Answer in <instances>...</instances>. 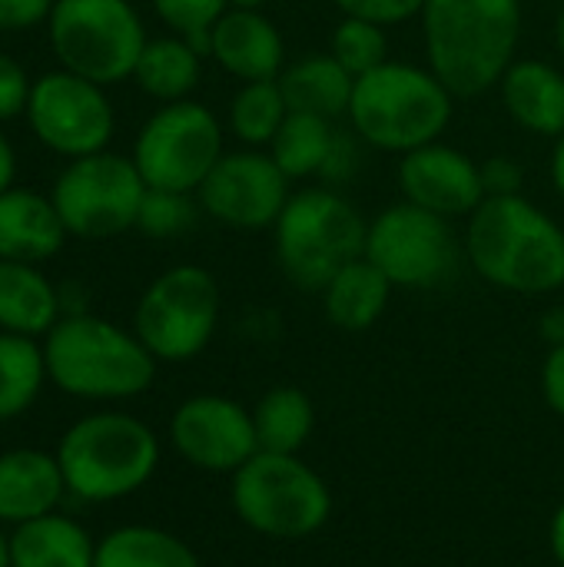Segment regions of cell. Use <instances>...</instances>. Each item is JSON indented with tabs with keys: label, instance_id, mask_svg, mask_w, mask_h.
Wrapping results in <instances>:
<instances>
[{
	"label": "cell",
	"instance_id": "60d3db41",
	"mask_svg": "<svg viewBox=\"0 0 564 567\" xmlns=\"http://www.w3.org/2000/svg\"><path fill=\"white\" fill-rule=\"evenodd\" d=\"M552 548H555L558 561H562V565H564V505H562V508H558L555 522H552Z\"/></svg>",
	"mask_w": 564,
	"mask_h": 567
},
{
	"label": "cell",
	"instance_id": "9c48e42d",
	"mask_svg": "<svg viewBox=\"0 0 564 567\" xmlns=\"http://www.w3.org/2000/svg\"><path fill=\"white\" fill-rule=\"evenodd\" d=\"M223 159L219 120L189 100H176L140 130L133 163L150 189L193 193Z\"/></svg>",
	"mask_w": 564,
	"mask_h": 567
},
{
	"label": "cell",
	"instance_id": "7402d4cb",
	"mask_svg": "<svg viewBox=\"0 0 564 567\" xmlns=\"http://www.w3.org/2000/svg\"><path fill=\"white\" fill-rule=\"evenodd\" d=\"M60 322V292L33 262L0 259V329L13 336H47Z\"/></svg>",
	"mask_w": 564,
	"mask_h": 567
},
{
	"label": "cell",
	"instance_id": "4dcf8cb0",
	"mask_svg": "<svg viewBox=\"0 0 564 567\" xmlns=\"http://www.w3.org/2000/svg\"><path fill=\"white\" fill-rule=\"evenodd\" d=\"M386 33L379 23H369V20H359V17H346L336 33H332V56L352 73V76H362L376 66L386 63Z\"/></svg>",
	"mask_w": 564,
	"mask_h": 567
},
{
	"label": "cell",
	"instance_id": "3957f363",
	"mask_svg": "<svg viewBox=\"0 0 564 567\" xmlns=\"http://www.w3.org/2000/svg\"><path fill=\"white\" fill-rule=\"evenodd\" d=\"M43 362L60 392L90 402L133 399L156 375V359L136 336L90 312L63 316L47 332Z\"/></svg>",
	"mask_w": 564,
	"mask_h": 567
},
{
	"label": "cell",
	"instance_id": "8fae6325",
	"mask_svg": "<svg viewBox=\"0 0 564 567\" xmlns=\"http://www.w3.org/2000/svg\"><path fill=\"white\" fill-rule=\"evenodd\" d=\"M219 316L216 279L199 266L163 272L136 306V339L163 362H186L206 349Z\"/></svg>",
	"mask_w": 564,
	"mask_h": 567
},
{
	"label": "cell",
	"instance_id": "ee69618b",
	"mask_svg": "<svg viewBox=\"0 0 564 567\" xmlns=\"http://www.w3.org/2000/svg\"><path fill=\"white\" fill-rule=\"evenodd\" d=\"M229 3H233L236 10H259L266 0H229Z\"/></svg>",
	"mask_w": 564,
	"mask_h": 567
},
{
	"label": "cell",
	"instance_id": "d4e9b609",
	"mask_svg": "<svg viewBox=\"0 0 564 567\" xmlns=\"http://www.w3.org/2000/svg\"><path fill=\"white\" fill-rule=\"evenodd\" d=\"M93 567H199V561L180 538L160 528L126 525L96 542Z\"/></svg>",
	"mask_w": 564,
	"mask_h": 567
},
{
	"label": "cell",
	"instance_id": "836d02e7",
	"mask_svg": "<svg viewBox=\"0 0 564 567\" xmlns=\"http://www.w3.org/2000/svg\"><path fill=\"white\" fill-rule=\"evenodd\" d=\"M336 3L346 17H359V20H369L379 27L402 23L416 13H422V7H425V0H336Z\"/></svg>",
	"mask_w": 564,
	"mask_h": 567
},
{
	"label": "cell",
	"instance_id": "7a4b0ae2",
	"mask_svg": "<svg viewBox=\"0 0 564 567\" xmlns=\"http://www.w3.org/2000/svg\"><path fill=\"white\" fill-rule=\"evenodd\" d=\"M465 249L492 286L512 292L564 286V229L522 196H485L469 219Z\"/></svg>",
	"mask_w": 564,
	"mask_h": 567
},
{
	"label": "cell",
	"instance_id": "8992f818",
	"mask_svg": "<svg viewBox=\"0 0 564 567\" xmlns=\"http://www.w3.org/2000/svg\"><path fill=\"white\" fill-rule=\"evenodd\" d=\"M366 236L369 226L349 199L332 189H302L276 219L279 266L299 289H326L339 269L366 256Z\"/></svg>",
	"mask_w": 564,
	"mask_h": 567
},
{
	"label": "cell",
	"instance_id": "ac0fdd59",
	"mask_svg": "<svg viewBox=\"0 0 564 567\" xmlns=\"http://www.w3.org/2000/svg\"><path fill=\"white\" fill-rule=\"evenodd\" d=\"M213 56L226 73L256 83L279 80L286 47L259 10H229L213 23Z\"/></svg>",
	"mask_w": 564,
	"mask_h": 567
},
{
	"label": "cell",
	"instance_id": "4fadbf2b",
	"mask_svg": "<svg viewBox=\"0 0 564 567\" xmlns=\"http://www.w3.org/2000/svg\"><path fill=\"white\" fill-rule=\"evenodd\" d=\"M27 116L40 143L76 159L103 153L113 133V110L100 83L83 80L70 70L47 73L30 86Z\"/></svg>",
	"mask_w": 564,
	"mask_h": 567
},
{
	"label": "cell",
	"instance_id": "ab89813d",
	"mask_svg": "<svg viewBox=\"0 0 564 567\" xmlns=\"http://www.w3.org/2000/svg\"><path fill=\"white\" fill-rule=\"evenodd\" d=\"M552 179H555V189L564 199V133L558 136V146H555V156H552Z\"/></svg>",
	"mask_w": 564,
	"mask_h": 567
},
{
	"label": "cell",
	"instance_id": "52a82bcc",
	"mask_svg": "<svg viewBox=\"0 0 564 567\" xmlns=\"http://www.w3.org/2000/svg\"><path fill=\"white\" fill-rule=\"evenodd\" d=\"M50 40L70 73L100 86L130 76L146 47L143 23L126 0H57Z\"/></svg>",
	"mask_w": 564,
	"mask_h": 567
},
{
	"label": "cell",
	"instance_id": "44dd1931",
	"mask_svg": "<svg viewBox=\"0 0 564 567\" xmlns=\"http://www.w3.org/2000/svg\"><path fill=\"white\" fill-rule=\"evenodd\" d=\"M502 96L519 126L542 136L564 133V76L552 63H512L502 76Z\"/></svg>",
	"mask_w": 564,
	"mask_h": 567
},
{
	"label": "cell",
	"instance_id": "f1b7e54d",
	"mask_svg": "<svg viewBox=\"0 0 564 567\" xmlns=\"http://www.w3.org/2000/svg\"><path fill=\"white\" fill-rule=\"evenodd\" d=\"M253 422L259 452L293 455L312 432V402L299 389H273L259 402Z\"/></svg>",
	"mask_w": 564,
	"mask_h": 567
},
{
	"label": "cell",
	"instance_id": "2e32d148",
	"mask_svg": "<svg viewBox=\"0 0 564 567\" xmlns=\"http://www.w3.org/2000/svg\"><path fill=\"white\" fill-rule=\"evenodd\" d=\"M399 183L409 203L439 213L445 219L475 213L485 199L482 166L455 146L429 143L412 153H402Z\"/></svg>",
	"mask_w": 564,
	"mask_h": 567
},
{
	"label": "cell",
	"instance_id": "484cf974",
	"mask_svg": "<svg viewBox=\"0 0 564 567\" xmlns=\"http://www.w3.org/2000/svg\"><path fill=\"white\" fill-rule=\"evenodd\" d=\"M47 382L43 349L30 336L0 332V422L20 419Z\"/></svg>",
	"mask_w": 564,
	"mask_h": 567
},
{
	"label": "cell",
	"instance_id": "7bdbcfd3",
	"mask_svg": "<svg viewBox=\"0 0 564 567\" xmlns=\"http://www.w3.org/2000/svg\"><path fill=\"white\" fill-rule=\"evenodd\" d=\"M555 40H558V50H562V56H564V0H562V10H558V20H555Z\"/></svg>",
	"mask_w": 564,
	"mask_h": 567
},
{
	"label": "cell",
	"instance_id": "e0dca14e",
	"mask_svg": "<svg viewBox=\"0 0 564 567\" xmlns=\"http://www.w3.org/2000/svg\"><path fill=\"white\" fill-rule=\"evenodd\" d=\"M66 482L57 455L40 449L0 452V525H23L57 512Z\"/></svg>",
	"mask_w": 564,
	"mask_h": 567
},
{
	"label": "cell",
	"instance_id": "6da1fadb",
	"mask_svg": "<svg viewBox=\"0 0 564 567\" xmlns=\"http://www.w3.org/2000/svg\"><path fill=\"white\" fill-rule=\"evenodd\" d=\"M422 23L432 73L452 96H475L509 73L522 7L519 0H425Z\"/></svg>",
	"mask_w": 564,
	"mask_h": 567
},
{
	"label": "cell",
	"instance_id": "1f68e13d",
	"mask_svg": "<svg viewBox=\"0 0 564 567\" xmlns=\"http://www.w3.org/2000/svg\"><path fill=\"white\" fill-rule=\"evenodd\" d=\"M193 223V203L186 199V193H166V189H150L143 196L140 206V219L136 226L150 236H173L183 233Z\"/></svg>",
	"mask_w": 564,
	"mask_h": 567
},
{
	"label": "cell",
	"instance_id": "cb8c5ba5",
	"mask_svg": "<svg viewBox=\"0 0 564 567\" xmlns=\"http://www.w3.org/2000/svg\"><path fill=\"white\" fill-rule=\"evenodd\" d=\"M389 289H392V282L386 279V272L376 262H369L366 256H359L346 269H339L332 276V282L322 289L326 312H329L332 326H339L346 332H362L382 316V309L389 302Z\"/></svg>",
	"mask_w": 564,
	"mask_h": 567
},
{
	"label": "cell",
	"instance_id": "f546056e",
	"mask_svg": "<svg viewBox=\"0 0 564 567\" xmlns=\"http://www.w3.org/2000/svg\"><path fill=\"white\" fill-rule=\"evenodd\" d=\"M289 116V106H286V96L279 90V80H256V83H246L236 96H233V106H229V123H233V133L243 140V143H273V136L279 133L283 120Z\"/></svg>",
	"mask_w": 564,
	"mask_h": 567
},
{
	"label": "cell",
	"instance_id": "5b68a950",
	"mask_svg": "<svg viewBox=\"0 0 564 567\" xmlns=\"http://www.w3.org/2000/svg\"><path fill=\"white\" fill-rule=\"evenodd\" d=\"M349 120L366 143L389 153H412L442 136L452 120V93L432 70L386 60L356 76Z\"/></svg>",
	"mask_w": 564,
	"mask_h": 567
},
{
	"label": "cell",
	"instance_id": "9a60e30c",
	"mask_svg": "<svg viewBox=\"0 0 564 567\" xmlns=\"http://www.w3.org/2000/svg\"><path fill=\"white\" fill-rule=\"evenodd\" d=\"M170 435L176 452L206 472H236L259 452L253 415L219 395L183 402L170 422Z\"/></svg>",
	"mask_w": 564,
	"mask_h": 567
},
{
	"label": "cell",
	"instance_id": "83f0119b",
	"mask_svg": "<svg viewBox=\"0 0 564 567\" xmlns=\"http://www.w3.org/2000/svg\"><path fill=\"white\" fill-rule=\"evenodd\" d=\"M273 159L276 166L293 179V176H312L329 166L336 133L326 116L316 113H289L273 136Z\"/></svg>",
	"mask_w": 564,
	"mask_h": 567
},
{
	"label": "cell",
	"instance_id": "603a6c76",
	"mask_svg": "<svg viewBox=\"0 0 564 567\" xmlns=\"http://www.w3.org/2000/svg\"><path fill=\"white\" fill-rule=\"evenodd\" d=\"M352 86H356V76L332 53L306 56L279 73V90L286 96L289 113H316V116L336 120L349 113Z\"/></svg>",
	"mask_w": 564,
	"mask_h": 567
},
{
	"label": "cell",
	"instance_id": "d6986e66",
	"mask_svg": "<svg viewBox=\"0 0 564 567\" xmlns=\"http://www.w3.org/2000/svg\"><path fill=\"white\" fill-rule=\"evenodd\" d=\"M66 226L53 206L30 189L0 193V259L40 262L60 252Z\"/></svg>",
	"mask_w": 564,
	"mask_h": 567
},
{
	"label": "cell",
	"instance_id": "ba28073f",
	"mask_svg": "<svg viewBox=\"0 0 564 567\" xmlns=\"http://www.w3.org/2000/svg\"><path fill=\"white\" fill-rule=\"evenodd\" d=\"M236 515L273 538H306L329 518V492L322 478L293 455L256 452L233 478Z\"/></svg>",
	"mask_w": 564,
	"mask_h": 567
},
{
	"label": "cell",
	"instance_id": "8d00e7d4",
	"mask_svg": "<svg viewBox=\"0 0 564 567\" xmlns=\"http://www.w3.org/2000/svg\"><path fill=\"white\" fill-rule=\"evenodd\" d=\"M53 10V0H0V30H27Z\"/></svg>",
	"mask_w": 564,
	"mask_h": 567
},
{
	"label": "cell",
	"instance_id": "b9f144b4",
	"mask_svg": "<svg viewBox=\"0 0 564 567\" xmlns=\"http://www.w3.org/2000/svg\"><path fill=\"white\" fill-rule=\"evenodd\" d=\"M0 567H13V561H10V535H3V532H0Z\"/></svg>",
	"mask_w": 564,
	"mask_h": 567
},
{
	"label": "cell",
	"instance_id": "5bb4252c",
	"mask_svg": "<svg viewBox=\"0 0 564 567\" xmlns=\"http://www.w3.org/2000/svg\"><path fill=\"white\" fill-rule=\"evenodd\" d=\"M286 173L273 156L263 153H229L199 186L203 209L236 229H263L279 219L289 203Z\"/></svg>",
	"mask_w": 564,
	"mask_h": 567
},
{
	"label": "cell",
	"instance_id": "f35d334b",
	"mask_svg": "<svg viewBox=\"0 0 564 567\" xmlns=\"http://www.w3.org/2000/svg\"><path fill=\"white\" fill-rule=\"evenodd\" d=\"M13 169H17V163H13V150H10V143L3 140V133H0V193H7V189H10V183H13Z\"/></svg>",
	"mask_w": 564,
	"mask_h": 567
},
{
	"label": "cell",
	"instance_id": "ffe728a7",
	"mask_svg": "<svg viewBox=\"0 0 564 567\" xmlns=\"http://www.w3.org/2000/svg\"><path fill=\"white\" fill-rule=\"evenodd\" d=\"M13 567H93L96 542L70 515L50 512L10 532Z\"/></svg>",
	"mask_w": 564,
	"mask_h": 567
},
{
	"label": "cell",
	"instance_id": "277c9868",
	"mask_svg": "<svg viewBox=\"0 0 564 567\" xmlns=\"http://www.w3.org/2000/svg\"><path fill=\"white\" fill-rule=\"evenodd\" d=\"M66 492L80 502H116L143 488L160 462V442L133 415L96 412L73 422L57 445Z\"/></svg>",
	"mask_w": 564,
	"mask_h": 567
},
{
	"label": "cell",
	"instance_id": "7c38bea8",
	"mask_svg": "<svg viewBox=\"0 0 564 567\" xmlns=\"http://www.w3.org/2000/svg\"><path fill=\"white\" fill-rule=\"evenodd\" d=\"M366 259L376 262L392 286H439L459 266V246L449 219L416 203L389 206L366 236Z\"/></svg>",
	"mask_w": 564,
	"mask_h": 567
},
{
	"label": "cell",
	"instance_id": "74e56055",
	"mask_svg": "<svg viewBox=\"0 0 564 567\" xmlns=\"http://www.w3.org/2000/svg\"><path fill=\"white\" fill-rule=\"evenodd\" d=\"M545 399L558 415H564V342L552 349L545 362Z\"/></svg>",
	"mask_w": 564,
	"mask_h": 567
},
{
	"label": "cell",
	"instance_id": "4316f807",
	"mask_svg": "<svg viewBox=\"0 0 564 567\" xmlns=\"http://www.w3.org/2000/svg\"><path fill=\"white\" fill-rule=\"evenodd\" d=\"M136 83L156 100H183L199 83V53L176 37L150 40L133 70Z\"/></svg>",
	"mask_w": 564,
	"mask_h": 567
},
{
	"label": "cell",
	"instance_id": "e575fe53",
	"mask_svg": "<svg viewBox=\"0 0 564 567\" xmlns=\"http://www.w3.org/2000/svg\"><path fill=\"white\" fill-rule=\"evenodd\" d=\"M27 103H30L27 73L20 70L17 60H10L7 53H0V120L17 116Z\"/></svg>",
	"mask_w": 564,
	"mask_h": 567
},
{
	"label": "cell",
	"instance_id": "30bf717a",
	"mask_svg": "<svg viewBox=\"0 0 564 567\" xmlns=\"http://www.w3.org/2000/svg\"><path fill=\"white\" fill-rule=\"evenodd\" d=\"M143 196L146 183L136 163L113 153L73 159L53 186V206L66 233L80 239H110L136 226Z\"/></svg>",
	"mask_w": 564,
	"mask_h": 567
},
{
	"label": "cell",
	"instance_id": "d590c367",
	"mask_svg": "<svg viewBox=\"0 0 564 567\" xmlns=\"http://www.w3.org/2000/svg\"><path fill=\"white\" fill-rule=\"evenodd\" d=\"M522 166L509 156H492L482 163V186H485V196H519L522 189Z\"/></svg>",
	"mask_w": 564,
	"mask_h": 567
},
{
	"label": "cell",
	"instance_id": "d6a6232c",
	"mask_svg": "<svg viewBox=\"0 0 564 567\" xmlns=\"http://www.w3.org/2000/svg\"><path fill=\"white\" fill-rule=\"evenodd\" d=\"M153 7L170 27L186 37L196 30H213V23L226 13L229 0H153Z\"/></svg>",
	"mask_w": 564,
	"mask_h": 567
}]
</instances>
